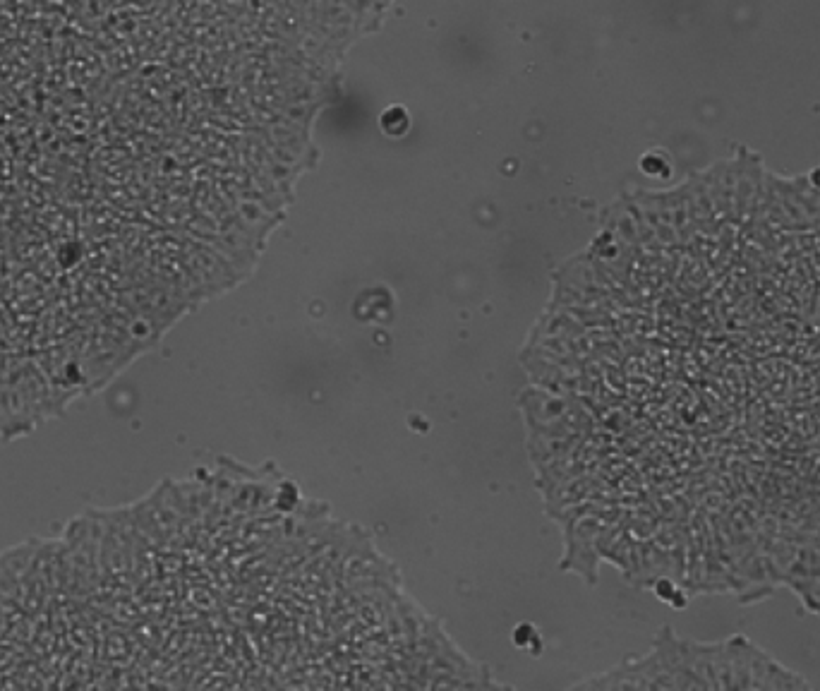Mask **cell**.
Returning <instances> with one entry per match:
<instances>
[{
    "mask_svg": "<svg viewBox=\"0 0 820 691\" xmlns=\"http://www.w3.org/2000/svg\"><path fill=\"white\" fill-rule=\"evenodd\" d=\"M698 689H809L799 672L758 648L746 636L734 634L717 644L689 641Z\"/></svg>",
    "mask_w": 820,
    "mask_h": 691,
    "instance_id": "6da1fadb",
    "label": "cell"
}]
</instances>
